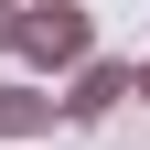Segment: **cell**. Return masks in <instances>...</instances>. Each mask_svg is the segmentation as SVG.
Returning <instances> with one entry per match:
<instances>
[{
    "label": "cell",
    "mask_w": 150,
    "mask_h": 150,
    "mask_svg": "<svg viewBox=\"0 0 150 150\" xmlns=\"http://www.w3.org/2000/svg\"><path fill=\"white\" fill-rule=\"evenodd\" d=\"M129 97H139V107H150V64H139V86H129Z\"/></svg>",
    "instance_id": "5b68a950"
},
{
    "label": "cell",
    "mask_w": 150,
    "mask_h": 150,
    "mask_svg": "<svg viewBox=\"0 0 150 150\" xmlns=\"http://www.w3.org/2000/svg\"><path fill=\"white\" fill-rule=\"evenodd\" d=\"M11 32H22V0H0V54H11Z\"/></svg>",
    "instance_id": "277c9868"
},
{
    "label": "cell",
    "mask_w": 150,
    "mask_h": 150,
    "mask_svg": "<svg viewBox=\"0 0 150 150\" xmlns=\"http://www.w3.org/2000/svg\"><path fill=\"white\" fill-rule=\"evenodd\" d=\"M54 118H64V107H54V86H32V75H11V86H0V139H54Z\"/></svg>",
    "instance_id": "3957f363"
},
{
    "label": "cell",
    "mask_w": 150,
    "mask_h": 150,
    "mask_svg": "<svg viewBox=\"0 0 150 150\" xmlns=\"http://www.w3.org/2000/svg\"><path fill=\"white\" fill-rule=\"evenodd\" d=\"M11 54H22L32 75H64L97 54V11L86 0H22V32H11Z\"/></svg>",
    "instance_id": "6da1fadb"
},
{
    "label": "cell",
    "mask_w": 150,
    "mask_h": 150,
    "mask_svg": "<svg viewBox=\"0 0 150 150\" xmlns=\"http://www.w3.org/2000/svg\"><path fill=\"white\" fill-rule=\"evenodd\" d=\"M129 86H139V54H86V64H64V129H97V118H118L129 107Z\"/></svg>",
    "instance_id": "7a4b0ae2"
}]
</instances>
